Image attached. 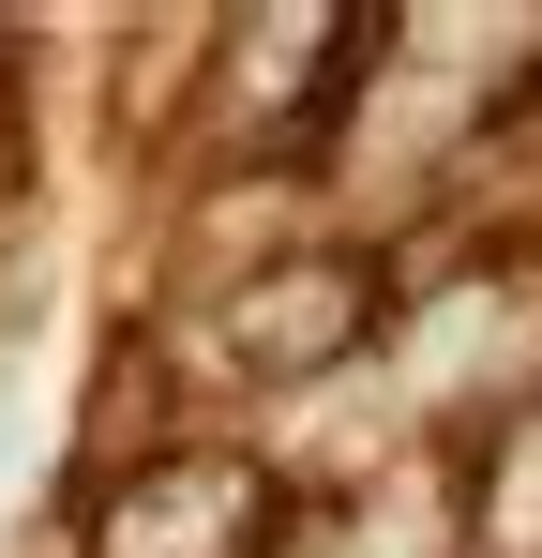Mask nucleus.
Segmentation results:
<instances>
[{"label": "nucleus", "instance_id": "2", "mask_svg": "<svg viewBox=\"0 0 542 558\" xmlns=\"http://www.w3.org/2000/svg\"><path fill=\"white\" fill-rule=\"evenodd\" d=\"M286 468L226 453V438H167V453H106L76 498V558H271L286 544Z\"/></svg>", "mask_w": 542, "mask_h": 558}, {"label": "nucleus", "instance_id": "3", "mask_svg": "<svg viewBox=\"0 0 542 558\" xmlns=\"http://www.w3.org/2000/svg\"><path fill=\"white\" fill-rule=\"evenodd\" d=\"M361 61H377V31L361 15H242V31H211V76H226V151H257V167H301V151H332L361 106Z\"/></svg>", "mask_w": 542, "mask_h": 558}, {"label": "nucleus", "instance_id": "1", "mask_svg": "<svg viewBox=\"0 0 542 558\" xmlns=\"http://www.w3.org/2000/svg\"><path fill=\"white\" fill-rule=\"evenodd\" d=\"M392 302H407V272L361 242H271L257 272H226L196 302V363L226 392H332L347 363H377Z\"/></svg>", "mask_w": 542, "mask_h": 558}]
</instances>
